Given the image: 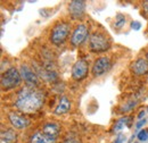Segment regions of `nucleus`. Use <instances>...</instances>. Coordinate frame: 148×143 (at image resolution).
<instances>
[{
	"label": "nucleus",
	"mask_w": 148,
	"mask_h": 143,
	"mask_svg": "<svg viewBox=\"0 0 148 143\" xmlns=\"http://www.w3.org/2000/svg\"><path fill=\"white\" fill-rule=\"evenodd\" d=\"M1 140L6 143L16 142V134L13 129H6L1 133Z\"/></svg>",
	"instance_id": "obj_15"
},
{
	"label": "nucleus",
	"mask_w": 148,
	"mask_h": 143,
	"mask_svg": "<svg viewBox=\"0 0 148 143\" xmlns=\"http://www.w3.org/2000/svg\"><path fill=\"white\" fill-rule=\"evenodd\" d=\"M130 121H131V118L128 117V116H125V117H122V118H120L115 124H114V127H113V131L114 132H119V131H121L123 127L125 125H128V123H129Z\"/></svg>",
	"instance_id": "obj_16"
},
{
	"label": "nucleus",
	"mask_w": 148,
	"mask_h": 143,
	"mask_svg": "<svg viewBox=\"0 0 148 143\" xmlns=\"http://www.w3.org/2000/svg\"><path fill=\"white\" fill-rule=\"evenodd\" d=\"M146 122H147V121H146L145 118H143V121H139V122H138V124L136 125V127H137V128H140L141 126H144L146 124Z\"/></svg>",
	"instance_id": "obj_23"
},
{
	"label": "nucleus",
	"mask_w": 148,
	"mask_h": 143,
	"mask_svg": "<svg viewBox=\"0 0 148 143\" xmlns=\"http://www.w3.org/2000/svg\"><path fill=\"white\" fill-rule=\"evenodd\" d=\"M146 60L148 61V50H147V52H146Z\"/></svg>",
	"instance_id": "obj_26"
},
{
	"label": "nucleus",
	"mask_w": 148,
	"mask_h": 143,
	"mask_svg": "<svg viewBox=\"0 0 148 143\" xmlns=\"http://www.w3.org/2000/svg\"><path fill=\"white\" fill-rule=\"evenodd\" d=\"M131 29H133L134 31H139L141 29V23H139L137 20H132L131 22Z\"/></svg>",
	"instance_id": "obj_21"
},
{
	"label": "nucleus",
	"mask_w": 148,
	"mask_h": 143,
	"mask_svg": "<svg viewBox=\"0 0 148 143\" xmlns=\"http://www.w3.org/2000/svg\"><path fill=\"white\" fill-rule=\"evenodd\" d=\"M71 109V102L70 100L66 98V97H62V99L59 100V104L57 105V107L54 110V114L55 115H64V114H67Z\"/></svg>",
	"instance_id": "obj_13"
},
{
	"label": "nucleus",
	"mask_w": 148,
	"mask_h": 143,
	"mask_svg": "<svg viewBox=\"0 0 148 143\" xmlns=\"http://www.w3.org/2000/svg\"><path fill=\"white\" fill-rule=\"evenodd\" d=\"M110 47L111 42L105 34L100 32H95L91 34L89 40V48L92 52H105L110 49Z\"/></svg>",
	"instance_id": "obj_4"
},
{
	"label": "nucleus",
	"mask_w": 148,
	"mask_h": 143,
	"mask_svg": "<svg viewBox=\"0 0 148 143\" xmlns=\"http://www.w3.org/2000/svg\"><path fill=\"white\" fill-rule=\"evenodd\" d=\"M123 141H125V136L123 134H119L113 143H123Z\"/></svg>",
	"instance_id": "obj_22"
},
{
	"label": "nucleus",
	"mask_w": 148,
	"mask_h": 143,
	"mask_svg": "<svg viewBox=\"0 0 148 143\" xmlns=\"http://www.w3.org/2000/svg\"><path fill=\"white\" fill-rule=\"evenodd\" d=\"M143 8H144L145 13L148 14V0L147 1H144V2H143Z\"/></svg>",
	"instance_id": "obj_24"
},
{
	"label": "nucleus",
	"mask_w": 148,
	"mask_h": 143,
	"mask_svg": "<svg viewBox=\"0 0 148 143\" xmlns=\"http://www.w3.org/2000/svg\"><path fill=\"white\" fill-rule=\"evenodd\" d=\"M71 31V25L66 22L58 23L54 26L50 33V41L55 46H60L65 42Z\"/></svg>",
	"instance_id": "obj_2"
},
{
	"label": "nucleus",
	"mask_w": 148,
	"mask_h": 143,
	"mask_svg": "<svg viewBox=\"0 0 148 143\" xmlns=\"http://www.w3.org/2000/svg\"><path fill=\"white\" fill-rule=\"evenodd\" d=\"M137 136H138L139 141H143V142L147 141L148 140V129H141V131L137 134Z\"/></svg>",
	"instance_id": "obj_18"
},
{
	"label": "nucleus",
	"mask_w": 148,
	"mask_h": 143,
	"mask_svg": "<svg viewBox=\"0 0 148 143\" xmlns=\"http://www.w3.org/2000/svg\"><path fill=\"white\" fill-rule=\"evenodd\" d=\"M134 143H138V142H134Z\"/></svg>",
	"instance_id": "obj_27"
},
{
	"label": "nucleus",
	"mask_w": 148,
	"mask_h": 143,
	"mask_svg": "<svg viewBox=\"0 0 148 143\" xmlns=\"http://www.w3.org/2000/svg\"><path fill=\"white\" fill-rule=\"evenodd\" d=\"M43 102L45 95L41 91L31 86H26L18 92L15 105L19 111L24 114H32L42 107Z\"/></svg>",
	"instance_id": "obj_1"
},
{
	"label": "nucleus",
	"mask_w": 148,
	"mask_h": 143,
	"mask_svg": "<svg viewBox=\"0 0 148 143\" xmlns=\"http://www.w3.org/2000/svg\"><path fill=\"white\" fill-rule=\"evenodd\" d=\"M63 143H80V141H79V139H77L76 136H74V135H69V136L64 140Z\"/></svg>",
	"instance_id": "obj_20"
},
{
	"label": "nucleus",
	"mask_w": 148,
	"mask_h": 143,
	"mask_svg": "<svg viewBox=\"0 0 148 143\" xmlns=\"http://www.w3.org/2000/svg\"><path fill=\"white\" fill-rule=\"evenodd\" d=\"M31 143H56V142H55V139H53L50 136H47L42 132H37L32 136Z\"/></svg>",
	"instance_id": "obj_14"
},
{
	"label": "nucleus",
	"mask_w": 148,
	"mask_h": 143,
	"mask_svg": "<svg viewBox=\"0 0 148 143\" xmlns=\"http://www.w3.org/2000/svg\"><path fill=\"white\" fill-rule=\"evenodd\" d=\"M8 119L10 122V124L17 129H23L25 127H27L30 122L26 117H24L23 115H21L18 112H9L8 114Z\"/></svg>",
	"instance_id": "obj_9"
},
{
	"label": "nucleus",
	"mask_w": 148,
	"mask_h": 143,
	"mask_svg": "<svg viewBox=\"0 0 148 143\" xmlns=\"http://www.w3.org/2000/svg\"><path fill=\"white\" fill-rule=\"evenodd\" d=\"M131 71L136 75H145L148 73V61L144 58H138L131 65Z\"/></svg>",
	"instance_id": "obj_11"
},
{
	"label": "nucleus",
	"mask_w": 148,
	"mask_h": 143,
	"mask_svg": "<svg viewBox=\"0 0 148 143\" xmlns=\"http://www.w3.org/2000/svg\"><path fill=\"white\" fill-rule=\"evenodd\" d=\"M88 36V27L83 24H80L75 27V30L72 33V36H71V43L74 47H79L81 46L86 39Z\"/></svg>",
	"instance_id": "obj_7"
},
{
	"label": "nucleus",
	"mask_w": 148,
	"mask_h": 143,
	"mask_svg": "<svg viewBox=\"0 0 148 143\" xmlns=\"http://www.w3.org/2000/svg\"><path fill=\"white\" fill-rule=\"evenodd\" d=\"M134 106H136V101L134 100H131V101H129L127 105H124L123 107L121 108V111H129L130 109H132V108H134Z\"/></svg>",
	"instance_id": "obj_19"
},
{
	"label": "nucleus",
	"mask_w": 148,
	"mask_h": 143,
	"mask_svg": "<svg viewBox=\"0 0 148 143\" xmlns=\"http://www.w3.org/2000/svg\"><path fill=\"white\" fill-rule=\"evenodd\" d=\"M21 73L17 68L12 67L8 71H6L5 73H2L1 75V88L2 90H12L14 88H16L21 83Z\"/></svg>",
	"instance_id": "obj_3"
},
{
	"label": "nucleus",
	"mask_w": 148,
	"mask_h": 143,
	"mask_svg": "<svg viewBox=\"0 0 148 143\" xmlns=\"http://www.w3.org/2000/svg\"><path fill=\"white\" fill-rule=\"evenodd\" d=\"M112 67V61L108 57H100L98 58L92 66V73L93 77H99L101 75H104L106 72H108Z\"/></svg>",
	"instance_id": "obj_5"
},
{
	"label": "nucleus",
	"mask_w": 148,
	"mask_h": 143,
	"mask_svg": "<svg viewBox=\"0 0 148 143\" xmlns=\"http://www.w3.org/2000/svg\"><path fill=\"white\" fill-rule=\"evenodd\" d=\"M89 64L84 59L77 60L72 67V77L75 81H82L88 76Z\"/></svg>",
	"instance_id": "obj_6"
},
{
	"label": "nucleus",
	"mask_w": 148,
	"mask_h": 143,
	"mask_svg": "<svg viewBox=\"0 0 148 143\" xmlns=\"http://www.w3.org/2000/svg\"><path fill=\"white\" fill-rule=\"evenodd\" d=\"M69 10L72 18L79 19L84 16V10H86V2L81 0H74L71 1L69 5Z\"/></svg>",
	"instance_id": "obj_8"
},
{
	"label": "nucleus",
	"mask_w": 148,
	"mask_h": 143,
	"mask_svg": "<svg viewBox=\"0 0 148 143\" xmlns=\"http://www.w3.org/2000/svg\"><path fill=\"white\" fill-rule=\"evenodd\" d=\"M115 18H116V20H115V27L116 29H121L125 24V16L122 15V14H117Z\"/></svg>",
	"instance_id": "obj_17"
},
{
	"label": "nucleus",
	"mask_w": 148,
	"mask_h": 143,
	"mask_svg": "<svg viewBox=\"0 0 148 143\" xmlns=\"http://www.w3.org/2000/svg\"><path fill=\"white\" fill-rule=\"evenodd\" d=\"M144 116H145V111L143 110V111H140V114H139V116H138V117H139V118H143Z\"/></svg>",
	"instance_id": "obj_25"
},
{
	"label": "nucleus",
	"mask_w": 148,
	"mask_h": 143,
	"mask_svg": "<svg viewBox=\"0 0 148 143\" xmlns=\"http://www.w3.org/2000/svg\"><path fill=\"white\" fill-rule=\"evenodd\" d=\"M59 132H60V126L56 124V123H51V122L45 124L43 128H42V133L46 134L47 136L53 138V139H55L56 136L59 134Z\"/></svg>",
	"instance_id": "obj_12"
},
{
	"label": "nucleus",
	"mask_w": 148,
	"mask_h": 143,
	"mask_svg": "<svg viewBox=\"0 0 148 143\" xmlns=\"http://www.w3.org/2000/svg\"><path fill=\"white\" fill-rule=\"evenodd\" d=\"M19 73H21L22 78L25 82H27L29 84H31V85H37L38 84V76L29 66L22 65L21 66V69H19Z\"/></svg>",
	"instance_id": "obj_10"
}]
</instances>
